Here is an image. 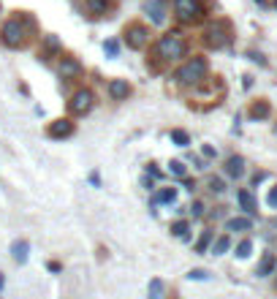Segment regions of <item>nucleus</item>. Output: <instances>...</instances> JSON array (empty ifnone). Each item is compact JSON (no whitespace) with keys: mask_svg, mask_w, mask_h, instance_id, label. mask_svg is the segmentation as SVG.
<instances>
[{"mask_svg":"<svg viewBox=\"0 0 277 299\" xmlns=\"http://www.w3.org/2000/svg\"><path fill=\"white\" fill-rule=\"evenodd\" d=\"M212 240H215V231H212V229H204V231L199 234V240H196V245H193V253H199V256L209 253Z\"/></svg>","mask_w":277,"mask_h":299,"instance_id":"nucleus-21","label":"nucleus"},{"mask_svg":"<svg viewBox=\"0 0 277 299\" xmlns=\"http://www.w3.org/2000/svg\"><path fill=\"white\" fill-rule=\"evenodd\" d=\"M188 278H191V280H207L209 272L207 270H191V272H188Z\"/></svg>","mask_w":277,"mask_h":299,"instance_id":"nucleus-30","label":"nucleus"},{"mask_svg":"<svg viewBox=\"0 0 277 299\" xmlns=\"http://www.w3.org/2000/svg\"><path fill=\"white\" fill-rule=\"evenodd\" d=\"M274 275H277V270H274ZM274 288H277V278H274Z\"/></svg>","mask_w":277,"mask_h":299,"instance_id":"nucleus-38","label":"nucleus"},{"mask_svg":"<svg viewBox=\"0 0 277 299\" xmlns=\"http://www.w3.org/2000/svg\"><path fill=\"white\" fill-rule=\"evenodd\" d=\"M266 201H269V207H274V210H277V188H272V191H269Z\"/></svg>","mask_w":277,"mask_h":299,"instance_id":"nucleus-31","label":"nucleus"},{"mask_svg":"<svg viewBox=\"0 0 277 299\" xmlns=\"http://www.w3.org/2000/svg\"><path fill=\"white\" fill-rule=\"evenodd\" d=\"M3 283H6V280H3V275H0V288H3Z\"/></svg>","mask_w":277,"mask_h":299,"instance_id":"nucleus-37","label":"nucleus"},{"mask_svg":"<svg viewBox=\"0 0 277 299\" xmlns=\"http://www.w3.org/2000/svg\"><path fill=\"white\" fill-rule=\"evenodd\" d=\"M171 79L177 87H185V90H199L201 84L209 82V60L204 54H188L185 60L177 66V71L171 74Z\"/></svg>","mask_w":277,"mask_h":299,"instance_id":"nucleus-3","label":"nucleus"},{"mask_svg":"<svg viewBox=\"0 0 277 299\" xmlns=\"http://www.w3.org/2000/svg\"><path fill=\"white\" fill-rule=\"evenodd\" d=\"M182 183H185V188H188V191H196V180H191V177H182Z\"/></svg>","mask_w":277,"mask_h":299,"instance_id":"nucleus-35","label":"nucleus"},{"mask_svg":"<svg viewBox=\"0 0 277 299\" xmlns=\"http://www.w3.org/2000/svg\"><path fill=\"white\" fill-rule=\"evenodd\" d=\"M57 76L63 82H79L84 76V63L71 52H63L57 57Z\"/></svg>","mask_w":277,"mask_h":299,"instance_id":"nucleus-7","label":"nucleus"},{"mask_svg":"<svg viewBox=\"0 0 277 299\" xmlns=\"http://www.w3.org/2000/svg\"><path fill=\"white\" fill-rule=\"evenodd\" d=\"M106 96H109V101H114V104H122V101H128L133 96V84L128 79L114 76V79L106 82Z\"/></svg>","mask_w":277,"mask_h":299,"instance_id":"nucleus-10","label":"nucleus"},{"mask_svg":"<svg viewBox=\"0 0 277 299\" xmlns=\"http://www.w3.org/2000/svg\"><path fill=\"white\" fill-rule=\"evenodd\" d=\"M201 153H204V158H215V155H218V153H215V150H212L209 144H204V147H201Z\"/></svg>","mask_w":277,"mask_h":299,"instance_id":"nucleus-34","label":"nucleus"},{"mask_svg":"<svg viewBox=\"0 0 277 299\" xmlns=\"http://www.w3.org/2000/svg\"><path fill=\"white\" fill-rule=\"evenodd\" d=\"M204 44H207L209 49H223V46H228L231 44V25H228L226 19L212 22V25L204 30Z\"/></svg>","mask_w":277,"mask_h":299,"instance_id":"nucleus-8","label":"nucleus"},{"mask_svg":"<svg viewBox=\"0 0 277 299\" xmlns=\"http://www.w3.org/2000/svg\"><path fill=\"white\" fill-rule=\"evenodd\" d=\"M244 231H253V220L244 215V218H228L226 220V234H244Z\"/></svg>","mask_w":277,"mask_h":299,"instance_id":"nucleus-15","label":"nucleus"},{"mask_svg":"<svg viewBox=\"0 0 277 299\" xmlns=\"http://www.w3.org/2000/svg\"><path fill=\"white\" fill-rule=\"evenodd\" d=\"M169 231H171V237H177V240H191V220L188 218L174 220V223L169 226Z\"/></svg>","mask_w":277,"mask_h":299,"instance_id":"nucleus-20","label":"nucleus"},{"mask_svg":"<svg viewBox=\"0 0 277 299\" xmlns=\"http://www.w3.org/2000/svg\"><path fill=\"white\" fill-rule=\"evenodd\" d=\"M191 52V41L182 30H169V33L158 36L152 44H149V57H147V68L152 74H161L163 68L174 66V63H182Z\"/></svg>","mask_w":277,"mask_h":299,"instance_id":"nucleus-1","label":"nucleus"},{"mask_svg":"<svg viewBox=\"0 0 277 299\" xmlns=\"http://www.w3.org/2000/svg\"><path fill=\"white\" fill-rule=\"evenodd\" d=\"M163 291H166V283H163L161 278H152V280H149V288H147L149 299H163Z\"/></svg>","mask_w":277,"mask_h":299,"instance_id":"nucleus-25","label":"nucleus"},{"mask_svg":"<svg viewBox=\"0 0 277 299\" xmlns=\"http://www.w3.org/2000/svg\"><path fill=\"white\" fill-rule=\"evenodd\" d=\"M84 9L93 17H106L109 11L114 9V0H84Z\"/></svg>","mask_w":277,"mask_h":299,"instance_id":"nucleus-13","label":"nucleus"},{"mask_svg":"<svg viewBox=\"0 0 277 299\" xmlns=\"http://www.w3.org/2000/svg\"><path fill=\"white\" fill-rule=\"evenodd\" d=\"M122 44L133 52H144L149 44H152V30H149L144 22L133 19L122 27Z\"/></svg>","mask_w":277,"mask_h":299,"instance_id":"nucleus-5","label":"nucleus"},{"mask_svg":"<svg viewBox=\"0 0 277 299\" xmlns=\"http://www.w3.org/2000/svg\"><path fill=\"white\" fill-rule=\"evenodd\" d=\"M177 193H179V188H174V185L158 188L155 196H152V204H174L177 201Z\"/></svg>","mask_w":277,"mask_h":299,"instance_id":"nucleus-17","label":"nucleus"},{"mask_svg":"<svg viewBox=\"0 0 277 299\" xmlns=\"http://www.w3.org/2000/svg\"><path fill=\"white\" fill-rule=\"evenodd\" d=\"M171 9L177 22H182V25H199L207 14L201 0H171Z\"/></svg>","mask_w":277,"mask_h":299,"instance_id":"nucleus-6","label":"nucleus"},{"mask_svg":"<svg viewBox=\"0 0 277 299\" xmlns=\"http://www.w3.org/2000/svg\"><path fill=\"white\" fill-rule=\"evenodd\" d=\"M169 139H171L177 147H188V144H191V133L182 131V128H171V131H169Z\"/></svg>","mask_w":277,"mask_h":299,"instance_id":"nucleus-24","label":"nucleus"},{"mask_svg":"<svg viewBox=\"0 0 277 299\" xmlns=\"http://www.w3.org/2000/svg\"><path fill=\"white\" fill-rule=\"evenodd\" d=\"M27 250H30V245H27V240H17L11 245V258L17 264H25L27 261Z\"/></svg>","mask_w":277,"mask_h":299,"instance_id":"nucleus-23","label":"nucleus"},{"mask_svg":"<svg viewBox=\"0 0 277 299\" xmlns=\"http://www.w3.org/2000/svg\"><path fill=\"white\" fill-rule=\"evenodd\" d=\"M104 49H106V54H112V57H114V54H117V41H106Z\"/></svg>","mask_w":277,"mask_h":299,"instance_id":"nucleus-32","label":"nucleus"},{"mask_svg":"<svg viewBox=\"0 0 277 299\" xmlns=\"http://www.w3.org/2000/svg\"><path fill=\"white\" fill-rule=\"evenodd\" d=\"M236 201H239V207L248 212V215H256L258 204H256V196H253V191H248V188H242V191H236Z\"/></svg>","mask_w":277,"mask_h":299,"instance_id":"nucleus-16","label":"nucleus"},{"mask_svg":"<svg viewBox=\"0 0 277 299\" xmlns=\"http://www.w3.org/2000/svg\"><path fill=\"white\" fill-rule=\"evenodd\" d=\"M36 33V22L33 17H27L25 11H17V17H9L0 25V44L6 49H25L30 44V38Z\"/></svg>","mask_w":277,"mask_h":299,"instance_id":"nucleus-2","label":"nucleus"},{"mask_svg":"<svg viewBox=\"0 0 277 299\" xmlns=\"http://www.w3.org/2000/svg\"><path fill=\"white\" fill-rule=\"evenodd\" d=\"M274 270H277L274 253H264V258H261L258 266H256V275H258V278H269V275H274Z\"/></svg>","mask_w":277,"mask_h":299,"instance_id":"nucleus-18","label":"nucleus"},{"mask_svg":"<svg viewBox=\"0 0 277 299\" xmlns=\"http://www.w3.org/2000/svg\"><path fill=\"white\" fill-rule=\"evenodd\" d=\"M63 54V46L60 41L54 36H41V46H38V60H44V63H49L54 57H60Z\"/></svg>","mask_w":277,"mask_h":299,"instance_id":"nucleus-11","label":"nucleus"},{"mask_svg":"<svg viewBox=\"0 0 277 299\" xmlns=\"http://www.w3.org/2000/svg\"><path fill=\"white\" fill-rule=\"evenodd\" d=\"M96 104H98V96H96V90L93 87H87V84H82V87H76L74 93L68 96V117H87L96 109Z\"/></svg>","mask_w":277,"mask_h":299,"instance_id":"nucleus-4","label":"nucleus"},{"mask_svg":"<svg viewBox=\"0 0 277 299\" xmlns=\"http://www.w3.org/2000/svg\"><path fill=\"white\" fill-rule=\"evenodd\" d=\"M226 174L231 180H242L244 177V158L242 155H228L226 158Z\"/></svg>","mask_w":277,"mask_h":299,"instance_id":"nucleus-14","label":"nucleus"},{"mask_svg":"<svg viewBox=\"0 0 277 299\" xmlns=\"http://www.w3.org/2000/svg\"><path fill=\"white\" fill-rule=\"evenodd\" d=\"M169 174H174V177H188V166L182 161H169Z\"/></svg>","mask_w":277,"mask_h":299,"instance_id":"nucleus-26","label":"nucleus"},{"mask_svg":"<svg viewBox=\"0 0 277 299\" xmlns=\"http://www.w3.org/2000/svg\"><path fill=\"white\" fill-rule=\"evenodd\" d=\"M188 210H191V218L196 220V218H204V210H207V207H204V201H199V199H196V201H193Z\"/></svg>","mask_w":277,"mask_h":299,"instance_id":"nucleus-29","label":"nucleus"},{"mask_svg":"<svg viewBox=\"0 0 277 299\" xmlns=\"http://www.w3.org/2000/svg\"><path fill=\"white\" fill-rule=\"evenodd\" d=\"M49 270H52V272H60V270H63V266H60L57 261H49Z\"/></svg>","mask_w":277,"mask_h":299,"instance_id":"nucleus-36","label":"nucleus"},{"mask_svg":"<svg viewBox=\"0 0 277 299\" xmlns=\"http://www.w3.org/2000/svg\"><path fill=\"white\" fill-rule=\"evenodd\" d=\"M207 188H209L212 193H223V191H226V183H223L220 177H209V180H207Z\"/></svg>","mask_w":277,"mask_h":299,"instance_id":"nucleus-27","label":"nucleus"},{"mask_svg":"<svg viewBox=\"0 0 277 299\" xmlns=\"http://www.w3.org/2000/svg\"><path fill=\"white\" fill-rule=\"evenodd\" d=\"M269 114H272V106H269L266 98H256L253 104L248 106V117L253 123H261V120H269Z\"/></svg>","mask_w":277,"mask_h":299,"instance_id":"nucleus-12","label":"nucleus"},{"mask_svg":"<svg viewBox=\"0 0 277 299\" xmlns=\"http://www.w3.org/2000/svg\"><path fill=\"white\" fill-rule=\"evenodd\" d=\"M46 136H49L52 141H63V139H71L76 133V120L74 117H54V120L46 123Z\"/></svg>","mask_w":277,"mask_h":299,"instance_id":"nucleus-9","label":"nucleus"},{"mask_svg":"<svg viewBox=\"0 0 277 299\" xmlns=\"http://www.w3.org/2000/svg\"><path fill=\"white\" fill-rule=\"evenodd\" d=\"M147 177H161V171H158L155 163H147Z\"/></svg>","mask_w":277,"mask_h":299,"instance_id":"nucleus-33","label":"nucleus"},{"mask_svg":"<svg viewBox=\"0 0 277 299\" xmlns=\"http://www.w3.org/2000/svg\"><path fill=\"white\" fill-rule=\"evenodd\" d=\"M228 248H231V237H228V234H220V237L212 240L209 253L212 256H223V253H228Z\"/></svg>","mask_w":277,"mask_h":299,"instance_id":"nucleus-22","label":"nucleus"},{"mask_svg":"<svg viewBox=\"0 0 277 299\" xmlns=\"http://www.w3.org/2000/svg\"><path fill=\"white\" fill-rule=\"evenodd\" d=\"M250 250H253V242H250V240H242L239 245H236V256H239V258H248Z\"/></svg>","mask_w":277,"mask_h":299,"instance_id":"nucleus-28","label":"nucleus"},{"mask_svg":"<svg viewBox=\"0 0 277 299\" xmlns=\"http://www.w3.org/2000/svg\"><path fill=\"white\" fill-rule=\"evenodd\" d=\"M147 14H149V19H152L155 25H163L166 22V0H152V3H147Z\"/></svg>","mask_w":277,"mask_h":299,"instance_id":"nucleus-19","label":"nucleus"}]
</instances>
